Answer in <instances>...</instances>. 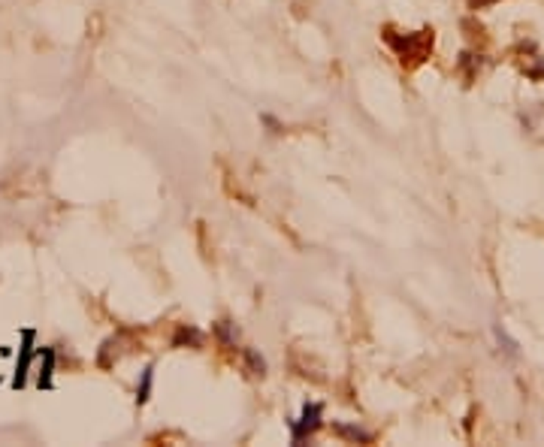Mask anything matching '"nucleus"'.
Returning <instances> with one entry per match:
<instances>
[{
    "label": "nucleus",
    "instance_id": "nucleus-7",
    "mask_svg": "<svg viewBox=\"0 0 544 447\" xmlns=\"http://www.w3.org/2000/svg\"><path fill=\"white\" fill-rule=\"evenodd\" d=\"M245 356H248V366L254 368V375H264V372H266V363L260 360V356H257L254 351H245Z\"/></svg>",
    "mask_w": 544,
    "mask_h": 447
},
{
    "label": "nucleus",
    "instance_id": "nucleus-5",
    "mask_svg": "<svg viewBox=\"0 0 544 447\" xmlns=\"http://www.w3.org/2000/svg\"><path fill=\"white\" fill-rule=\"evenodd\" d=\"M52 363H55V354H52V351H42V366H40V387H49V384H52Z\"/></svg>",
    "mask_w": 544,
    "mask_h": 447
},
{
    "label": "nucleus",
    "instance_id": "nucleus-2",
    "mask_svg": "<svg viewBox=\"0 0 544 447\" xmlns=\"http://www.w3.org/2000/svg\"><path fill=\"white\" fill-rule=\"evenodd\" d=\"M321 414H324V408L317 405V402H309V405L302 408V417L290 423V441L302 444L309 435H314L317 429H321Z\"/></svg>",
    "mask_w": 544,
    "mask_h": 447
},
{
    "label": "nucleus",
    "instance_id": "nucleus-6",
    "mask_svg": "<svg viewBox=\"0 0 544 447\" xmlns=\"http://www.w3.org/2000/svg\"><path fill=\"white\" fill-rule=\"evenodd\" d=\"M185 342H191V344H200V342H203V335H200L197 330H178V335H176V344H185Z\"/></svg>",
    "mask_w": 544,
    "mask_h": 447
},
{
    "label": "nucleus",
    "instance_id": "nucleus-3",
    "mask_svg": "<svg viewBox=\"0 0 544 447\" xmlns=\"http://www.w3.org/2000/svg\"><path fill=\"white\" fill-rule=\"evenodd\" d=\"M152 381H154V368L145 366V368H142V381H140V387H136V402H140V405H145V402H149V396H152Z\"/></svg>",
    "mask_w": 544,
    "mask_h": 447
},
{
    "label": "nucleus",
    "instance_id": "nucleus-4",
    "mask_svg": "<svg viewBox=\"0 0 544 447\" xmlns=\"http://www.w3.org/2000/svg\"><path fill=\"white\" fill-rule=\"evenodd\" d=\"M336 432L342 435V439H351V441H363V444L372 441L369 432H363V429H357V426H345V423H336Z\"/></svg>",
    "mask_w": 544,
    "mask_h": 447
},
{
    "label": "nucleus",
    "instance_id": "nucleus-1",
    "mask_svg": "<svg viewBox=\"0 0 544 447\" xmlns=\"http://www.w3.org/2000/svg\"><path fill=\"white\" fill-rule=\"evenodd\" d=\"M387 42L400 52L402 61H424L426 52L433 49V30H421L414 37H405V40H396L393 33H387Z\"/></svg>",
    "mask_w": 544,
    "mask_h": 447
}]
</instances>
